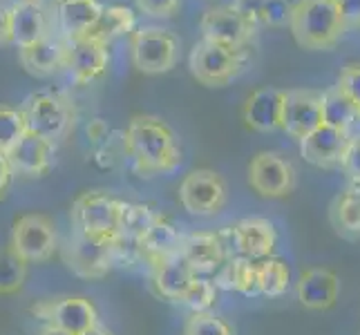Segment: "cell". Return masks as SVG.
Masks as SVG:
<instances>
[{"instance_id": "obj_1", "label": "cell", "mask_w": 360, "mask_h": 335, "mask_svg": "<svg viewBox=\"0 0 360 335\" xmlns=\"http://www.w3.org/2000/svg\"><path fill=\"white\" fill-rule=\"evenodd\" d=\"M123 150L134 172L141 177L168 175L181 166V145L177 134L164 119L153 114H136L123 132Z\"/></svg>"}, {"instance_id": "obj_2", "label": "cell", "mask_w": 360, "mask_h": 335, "mask_svg": "<svg viewBox=\"0 0 360 335\" xmlns=\"http://www.w3.org/2000/svg\"><path fill=\"white\" fill-rule=\"evenodd\" d=\"M289 27L297 45L329 49L342 36L345 22L333 0H295L291 3Z\"/></svg>"}, {"instance_id": "obj_3", "label": "cell", "mask_w": 360, "mask_h": 335, "mask_svg": "<svg viewBox=\"0 0 360 335\" xmlns=\"http://www.w3.org/2000/svg\"><path fill=\"white\" fill-rule=\"evenodd\" d=\"M123 199L105 190L81 192L70 206V223L74 232L88 235L94 239L117 242L121 223Z\"/></svg>"}, {"instance_id": "obj_4", "label": "cell", "mask_w": 360, "mask_h": 335, "mask_svg": "<svg viewBox=\"0 0 360 335\" xmlns=\"http://www.w3.org/2000/svg\"><path fill=\"white\" fill-rule=\"evenodd\" d=\"M22 112L27 132L52 141L54 145L63 139L74 126V110L65 96L56 92H36L25 98L18 107Z\"/></svg>"}, {"instance_id": "obj_5", "label": "cell", "mask_w": 360, "mask_h": 335, "mask_svg": "<svg viewBox=\"0 0 360 335\" xmlns=\"http://www.w3.org/2000/svg\"><path fill=\"white\" fill-rule=\"evenodd\" d=\"M244 49H229L202 39L188 56L191 74L206 88H224L246 67Z\"/></svg>"}, {"instance_id": "obj_6", "label": "cell", "mask_w": 360, "mask_h": 335, "mask_svg": "<svg viewBox=\"0 0 360 335\" xmlns=\"http://www.w3.org/2000/svg\"><path fill=\"white\" fill-rule=\"evenodd\" d=\"M60 257L77 277L101 280L117 266V242L94 239L72 230V237L60 248Z\"/></svg>"}, {"instance_id": "obj_7", "label": "cell", "mask_w": 360, "mask_h": 335, "mask_svg": "<svg viewBox=\"0 0 360 335\" xmlns=\"http://www.w3.org/2000/svg\"><path fill=\"white\" fill-rule=\"evenodd\" d=\"M9 248L27 264H41L52 259L58 251V232L54 221L41 213L18 217L11 228Z\"/></svg>"}, {"instance_id": "obj_8", "label": "cell", "mask_w": 360, "mask_h": 335, "mask_svg": "<svg viewBox=\"0 0 360 335\" xmlns=\"http://www.w3.org/2000/svg\"><path fill=\"white\" fill-rule=\"evenodd\" d=\"M226 202V181L215 170H193L179 183V204L193 217H215L224 210Z\"/></svg>"}, {"instance_id": "obj_9", "label": "cell", "mask_w": 360, "mask_h": 335, "mask_svg": "<svg viewBox=\"0 0 360 335\" xmlns=\"http://www.w3.org/2000/svg\"><path fill=\"white\" fill-rule=\"evenodd\" d=\"M219 237L226 246L229 257L242 255L246 259H253V262L271 257L278 246V230L273 221L264 217H244L226 230H221Z\"/></svg>"}, {"instance_id": "obj_10", "label": "cell", "mask_w": 360, "mask_h": 335, "mask_svg": "<svg viewBox=\"0 0 360 335\" xmlns=\"http://www.w3.org/2000/svg\"><path fill=\"white\" fill-rule=\"evenodd\" d=\"M132 65L143 74H166L179 58V41L168 29L143 27L130 41Z\"/></svg>"}, {"instance_id": "obj_11", "label": "cell", "mask_w": 360, "mask_h": 335, "mask_svg": "<svg viewBox=\"0 0 360 335\" xmlns=\"http://www.w3.org/2000/svg\"><path fill=\"white\" fill-rule=\"evenodd\" d=\"M32 313L43 320L47 327H56L70 335H83L96 327L98 311L90 297L83 295H65L56 300H43L32 306Z\"/></svg>"}, {"instance_id": "obj_12", "label": "cell", "mask_w": 360, "mask_h": 335, "mask_svg": "<svg viewBox=\"0 0 360 335\" xmlns=\"http://www.w3.org/2000/svg\"><path fill=\"white\" fill-rule=\"evenodd\" d=\"M248 183L266 199H282L295 188V168L278 152H257L248 164Z\"/></svg>"}, {"instance_id": "obj_13", "label": "cell", "mask_w": 360, "mask_h": 335, "mask_svg": "<svg viewBox=\"0 0 360 335\" xmlns=\"http://www.w3.org/2000/svg\"><path fill=\"white\" fill-rule=\"evenodd\" d=\"M322 126V92L291 90L284 96L282 130L293 139L302 141Z\"/></svg>"}, {"instance_id": "obj_14", "label": "cell", "mask_w": 360, "mask_h": 335, "mask_svg": "<svg viewBox=\"0 0 360 335\" xmlns=\"http://www.w3.org/2000/svg\"><path fill=\"white\" fill-rule=\"evenodd\" d=\"M7 161L14 170V177H45L56 164V145L32 132H25L22 139L7 152Z\"/></svg>"}, {"instance_id": "obj_15", "label": "cell", "mask_w": 360, "mask_h": 335, "mask_svg": "<svg viewBox=\"0 0 360 335\" xmlns=\"http://www.w3.org/2000/svg\"><path fill=\"white\" fill-rule=\"evenodd\" d=\"M184 232L172 223L168 217L157 215V219L150 223L139 239L134 242V251L139 255V262H146L148 266H157L166 259L179 255Z\"/></svg>"}, {"instance_id": "obj_16", "label": "cell", "mask_w": 360, "mask_h": 335, "mask_svg": "<svg viewBox=\"0 0 360 335\" xmlns=\"http://www.w3.org/2000/svg\"><path fill=\"white\" fill-rule=\"evenodd\" d=\"M200 29L204 41H210L229 49L246 47V43L251 41V36L255 32L233 7L206 11L200 20Z\"/></svg>"}, {"instance_id": "obj_17", "label": "cell", "mask_w": 360, "mask_h": 335, "mask_svg": "<svg viewBox=\"0 0 360 335\" xmlns=\"http://www.w3.org/2000/svg\"><path fill=\"white\" fill-rule=\"evenodd\" d=\"M349 143H352V136L347 132L329 128L322 123L318 130L307 134L300 141V152H302L304 161H309L311 166L331 170V168L342 166V159H345V152H347V147H349Z\"/></svg>"}, {"instance_id": "obj_18", "label": "cell", "mask_w": 360, "mask_h": 335, "mask_svg": "<svg viewBox=\"0 0 360 335\" xmlns=\"http://www.w3.org/2000/svg\"><path fill=\"white\" fill-rule=\"evenodd\" d=\"M179 255L188 262V266L195 270V275H213L217 268L226 262V246L221 242L219 232H186L181 239Z\"/></svg>"}, {"instance_id": "obj_19", "label": "cell", "mask_w": 360, "mask_h": 335, "mask_svg": "<svg viewBox=\"0 0 360 335\" xmlns=\"http://www.w3.org/2000/svg\"><path fill=\"white\" fill-rule=\"evenodd\" d=\"M338 293H340L338 275L325 266L304 270L295 284L297 302L304 308H311V311H329L338 302Z\"/></svg>"}, {"instance_id": "obj_20", "label": "cell", "mask_w": 360, "mask_h": 335, "mask_svg": "<svg viewBox=\"0 0 360 335\" xmlns=\"http://www.w3.org/2000/svg\"><path fill=\"white\" fill-rule=\"evenodd\" d=\"M284 96L287 92L276 88H259L244 103V123L255 132H276L282 130Z\"/></svg>"}, {"instance_id": "obj_21", "label": "cell", "mask_w": 360, "mask_h": 335, "mask_svg": "<svg viewBox=\"0 0 360 335\" xmlns=\"http://www.w3.org/2000/svg\"><path fill=\"white\" fill-rule=\"evenodd\" d=\"M68 52H70V43L65 39H60V36L56 39V36L47 34L39 43L18 49V58H20V65L27 70L32 77L43 79V77H52L54 72L65 67Z\"/></svg>"}, {"instance_id": "obj_22", "label": "cell", "mask_w": 360, "mask_h": 335, "mask_svg": "<svg viewBox=\"0 0 360 335\" xmlns=\"http://www.w3.org/2000/svg\"><path fill=\"white\" fill-rule=\"evenodd\" d=\"M110 63L108 56V47L90 41V39H79L70 43V52H68V72L74 79V83L85 85L92 83L96 79H101Z\"/></svg>"}, {"instance_id": "obj_23", "label": "cell", "mask_w": 360, "mask_h": 335, "mask_svg": "<svg viewBox=\"0 0 360 335\" xmlns=\"http://www.w3.org/2000/svg\"><path fill=\"white\" fill-rule=\"evenodd\" d=\"M9 11V34L11 43L18 49L39 43L49 34V25L43 7L36 0H18Z\"/></svg>"}, {"instance_id": "obj_24", "label": "cell", "mask_w": 360, "mask_h": 335, "mask_svg": "<svg viewBox=\"0 0 360 335\" xmlns=\"http://www.w3.org/2000/svg\"><path fill=\"white\" fill-rule=\"evenodd\" d=\"M54 9L60 39L72 43L90 32L96 18L101 16L103 5L98 0H56Z\"/></svg>"}, {"instance_id": "obj_25", "label": "cell", "mask_w": 360, "mask_h": 335, "mask_svg": "<svg viewBox=\"0 0 360 335\" xmlns=\"http://www.w3.org/2000/svg\"><path fill=\"white\" fill-rule=\"evenodd\" d=\"M150 270H153V287L157 295L175 304L184 302L186 293H188V289L193 287V282L197 277L195 270L188 266V262H186L181 255L170 257L166 262L153 266Z\"/></svg>"}, {"instance_id": "obj_26", "label": "cell", "mask_w": 360, "mask_h": 335, "mask_svg": "<svg viewBox=\"0 0 360 335\" xmlns=\"http://www.w3.org/2000/svg\"><path fill=\"white\" fill-rule=\"evenodd\" d=\"M215 287L224 291H235L246 297L259 295L257 287V266L253 259H246L242 255H231L215 272Z\"/></svg>"}, {"instance_id": "obj_27", "label": "cell", "mask_w": 360, "mask_h": 335, "mask_svg": "<svg viewBox=\"0 0 360 335\" xmlns=\"http://www.w3.org/2000/svg\"><path fill=\"white\" fill-rule=\"evenodd\" d=\"M132 29H134V11L123 5H110V7H103L101 16L96 18V22L83 39L96 41L108 47L112 41H117L119 36H126Z\"/></svg>"}, {"instance_id": "obj_28", "label": "cell", "mask_w": 360, "mask_h": 335, "mask_svg": "<svg viewBox=\"0 0 360 335\" xmlns=\"http://www.w3.org/2000/svg\"><path fill=\"white\" fill-rule=\"evenodd\" d=\"M322 123L352 136L358 126V107L338 88H331L322 94Z\"/></svg>"}, {"instance_id": "obj_29", "label": "cell", "mask_w": 360, "mask_h": 335, "mask_svg": "<svg viewBox=\"0 0 360 335\" xmlns=\"http://www.w3.org/2000/svg\"><path fill=\"white\" fill-rule=\"evenodd\" d=\"M257 266V287H259V295L266 297H280L289 291L291 287V268L287 266V262L280 257H266L255 262Z\"/></svg>"}, {"instance_id": "obj_30", "label": "cell", "mask_w": 360, "mask_h": 335, "mask_svg": "<svg viewBox=\"0 0 360 335\" xmlns=\"http://www.w3.org/2000/svg\"><path fill=\"white\" fill-rule=\"evenodd\" d=\"M157 210L148 204L123 202L121 208V223H119V239L134 244L141 235L150 228V223L157 219Z\"/></svg>"}, {"instance_id": "obj_31", "label": "cell", "mask_w": 360, "mask_h": 335, "mask_svg": "<svg viewBox=\"0 0 360 335\" xmlns=\"http://www.w3.org/2000/svg\"><path fill=\"white\" fill-rule=\"evenodd\" d=\"M30 264L11 251L9 246L0 248V295H16L27 282Z\"/></svg>"}, {"instance_id": "obj_32", "label": "cell", "mask_w": 360, "mask_h": 335, "mask_svg": "<svg viewBox=\"0 0 360 335\" xmlns=\"http://www.w3.org/2000/svg\"><path fill=\"white\" fill-rule=\"evenodd\" d=\"M333 217H336L340 228L349 232H360V185L358 183H354L352 188H347L336 199Z\"/></svg>"}, {"instance_id": "obj_33", "label": "cell", "mask_w": 360, "mask_h": 335, "mask_svg": "<svg viewBox=\"0 0 360 335\" xmlns=\"http://www.w3.org/2000/svg\"><path fill=\"white\" fill-rule=\"evenodd\" d=\"M27 132L22 112L18 107L0 105V152L7 155Z\"/></svg>"}, {"instance_id": "obj_34", "label": "cell", "mask_w": 360, "mask_h": 335, "mask_svg": "<svg viewBox=\"0 0 360 335\" xmlns=\"http://www.w3.org/2000/svg\"><path fill=\"white\" fill-rule=\"evenodd\" d=\"M217 287L215 282L206 277V275H197L193 287L188 289V293H186L184 297V306H188L193 313H204V311H210V308L215 306L217 302Z\"/></svg>"}, {"instance_id": "obj_35", "label": "cell", "mask_w": 360, "mask_h": 335, "mask_svg": "<svg viewBox=\"0 0 360 335\" xmlns=\"http://www.w3.org/2000/svg\"><path fill=\"white\" fill-rule=\"evenodd\" d=\"M184 335H233L231 327L213 311L191 313L184 324Z\"/></svg>"}, {"instance_id": "obj_36", "label": "cell", "mask_w": 360, "mask_h": 335, "mask_svg": "<svg viewBox=\"0 0 360 335\" xmlns=\"http://www.w3.org/2000/svg\"><path fill=\"white\" fill-rule=\"evenodd\" d=\"M291 18L289 0H262V25L271 27H284Z\"/></svg>"}, {"instance_id": "obj_37", "label": "cell", "mask_w": 360, "mask_h": 335, "mask_svg": "<svg viewBox=\"0 0 360 335\" xmlns=\"http://www.w3.org/2000/svg\"><path fill=\"white\" fill-rule=\"evenodd\" d=\"M336 88L360 110V65H347L340 72Z\"/></svg>"}, {"instance_id": "obj_38", "label": "cell", "mask_w": 360, "mask_h": 335, "mask_svg": "<svg viewBox=\"0 0 360 335\" xmlns=\"http://www.w3.org/2000/svg\"><path fill=\"white\" fill-rule=\"evenodd\" d=\"M136 5L148 16L155 18H168L177 11L179 0H136Z\"/></svg>"}, {"instance_id": "obj_39", "label": "cell", "mask_w": 360, "mask_h": 335, "mask_svg": "<svg viewBox=\"0 0 360 335\" xmlns=\"http://www.w3.org/2000/svg\"><path fill=\"white\" fill-rule=\"evenodd\" d=\"M340 168L347 172V177L352 179V183L360 185V136H358V139H352L349 147H347V152H345Z\"/></svg>"}, {"instance_id": "obj_40", "label": "cell", "mask_w": 360, "mask_h": 335, "mask_svg": "<svg viewBox=\"0 0 360 335\" xmlns=\"http://www.w3.org/2000/svg\"><path fill=\"white\" fill-rule=\"evenodd\" d=\"M233 9L238 11L253 29L257 25H262V0H238V3L233 5Z\"/></svg>"}, {"instance_id": "obj_41", "label": "cell", "mask_w": 360, "mask_h": 335, "mask_svg": "<svg viewBox=\"0 0 360 335\" xmlns=\"http://www.w3.org/2000/svg\"><path fill=\"white\" fill-rule=\"evenodd\" d=\"M110 123L101 117H96V119H90L88 121V126H85V136H88V141L92 145H103L110 141Z\"/></svg>"}, {"instance_id": "obj_42", "label": "cell", "mask_w": 360, "mask_h": 335, "mask_svg": "<svg viewBox=\"0 0 360 335\" xmlns=\"http://www.w3.org/2000/svg\"><path fill=\"white\" fill-rule=\"evenodd\" d=\"M342 16L345 29L347 27H360V0H333Z\"/></svg>"}, {"instance_id": "obj_43", "label": "cell", "mask_w": 360, "mask_h": 335, "mask_svg": "<svg viewBox=\"0 0 360 335\" xmlns=\"http://www.w3.org/2000/svg\"><path fill=\"white\" fill-rule=\"evenodd\" d=\"M11 181H14V170H11L7 155L0 152V202L5 199L9 188H11Z\"/></svg>"}, {"instance_id": "obj_44", "label": "cell", "mask_w": 360, "mask_h": 335, "mask_svg": "<svg viewBox=\"0 0 360 335\" xmlns=\"http://www.w3.org/2000/svg\"><path fill=\"white\" fill-rule=\"evenodd\" d=\"M11 34H9V11L0 7V45H9Z\"/></svg>"}, {"instance_id": "obj_45", "label": "cell", "mask_w": 360, "mask_h": 335, "mask_svg": "<svg viewBox=\"0 0 360 335\" xmlns=\"http://www.w3.org/2000/svg\"><path fill=\"white\" fill-rule=\"evenodd\" d=\"M83 335H112V331H110V329H105V327L101 324V322H98L96 327H92L90 331H85Z\"/></svg>"}, {"instance_id": "obj_46", "label": "cell", "mask_w": 360, "mask_h": 335, "mask_svg": "<svg viewBox=\"0 0 360 335\" xmlns=\"http://www.w3.org/2000/svg\"><path fill=\"white\" fill-rule=\"evenodd\" d=\"M39 335H70V333L60 331V329H56V327H47V324H45V329H43Z\"/></svg>"}, {"instance_id": "obj_47", "label": "cell", "mask_w": 360, "mask_h": 335, "mask_svg": "<svg viewBox=\"0 0 360 335\" xmlns=\"http://www.w3.org/2000/svg\"><path fill=\"white\" fill-rule=\"evenodd\" d=\"M358 126H360V110H358Z\"/></svg>"}]
</instances>
